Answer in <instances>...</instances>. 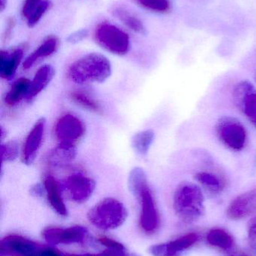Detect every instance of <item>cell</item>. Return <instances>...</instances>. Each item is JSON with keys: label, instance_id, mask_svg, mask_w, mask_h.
<instances>
[{"label": "cell", "instance_id": "obj_33", "mask_svg": "<svg viewBox=\"0 0 256 256\" xmlns=\"http://www.w3.org/2000/svg\"><path fill=\"white\" fill-rule=\"evenodd\" d=\"M97 256H138L135 254H129L126 248L123 249H116V248H107L103 252Z\"/></svg>", "mask_w": 256, "mask_h": 256}, {"label": "cell", "instance_id": "obj_21", "mask_svg": "<svg viewBox=\"0 0 256 256\" xmlns=\"http://www.w3.org/2000/svg\"><path fill=\"white\" fill-rule=\"evenodd\" d=\"M195 180L212 194H221L226 186L222 176L210 171H200L195 174Z\"/></svg>", "mask_w": 256, "mask_h": 256}, {"label": "cell", "instance_id": "obj_35", "mask_svg": "<svg viewBox=\"0 0 256 256\" xmlns=\"http://www.w3.org/2000/svg\"><path fill=\"white\" fill-rule=\"evenodd\" d=\"M97 240L100 244L106 246L107 248H116V249L126 248L120 242H117V240H114V239L110 238L105 237V236L99 237Z\"/></svg>", "mask_w": 256, "mask_h": 256}, {"label": "cell", "instance_id": "obj_28", "mask_svg": "<svg viewBox=\"0 0 256 256\" xmlns=\"http://www.w3.org/2000/svg\"><path fill=\"white\" fill-rule=\"evenodd\" d=\"M51 7L52 2L50 0H44L39 6H38L27 19L29 28H34Z\"/></svg>", "mask_w": 256, "mask_h": 256}, {"label": "cell", "instance_id": "obj_19", "mask_svg": "<svg viewBox=\"0 0 256 256\" xmlns=\"http://www.w3.org/2000/svg\"><path fill=\"white\" fill-rule=\"evenodd\" d=\"M60 46V40L57 36H49L31 54L28 56L23 62V68L28 70L33 67L41 58L51 56L58 50Z\"/></svg>", "mask_w": 256, "mask_h": 256}, {"label": "cell", "instance_id": "obj_23", "mask_svg": "<svg viewBox=\"0 0 256 256\" xmlns=\"http://www.w3.org/2000/svg\"><path fill=\"white\" fill-rule=\"evenodd\" d=\"M155 132L152 129L140 131L132 138V147L137 154L146 156L154 142Z\"/></svg>", "mask_w": 256, "mask_h": 256}, {"label": "cell", "instance_id": "obj_16", "mask_svg": "<svg viewBox=\"0 0 256 256\" xmlns=\"http://www.w3.org/2000/svg\"><path fill=\"white\" fill-rule=\"evenodd\" d=\"M24 48H17L12 50L0 52V78L9 80L13 78L24 58Z\"/></svg>", "mask_w": 256, "mask_h": 256}, {"label": "cell", "instance_id": "obj_25", "mask_svg": "<svg viewBox=\"0 0 256 256\" xmlns=\"http://www.w3.org/2000/svg\"><path fill=\"white\" fill-rule=\"evenodd\" d=\"M71 100L83 109L91 112H101V106L97 100H95L92 96L84 92L75 91L72 92L69 94Z\"/></svg>", "mask_w": 256, "mask_h": 256}, {"label": "cell", "instance_id": "obj_2", "mask_svg": "<svg viewBox=\"0 0 256 256\" xmlns=\"http://www.w3.org/2000/svg\"><path fill=\"white\" fill-rule=\"evenodd\" d=\"M173 206L176 214L184 224L198 220L205 213L204 194L200 186L191 182L180 184L174 191Z\"/></svg>", "mask_w": 256, "mask_h": 256}, {"label": "cell", "instance_id": "obj_34", "mask_svg": "<svg viewBox=\"0 0 256 256\" xmlns=\"http://www.w3.org/2000/svg\"><path fill=\"white\" fill-rule=\"evenodd\" d=\"M248 237L251 246L256 249V216L248 224Z\"/></svg>", "mask_w": 256, "mask_h": 256}, {"label": "cell", "instance_id": "obj_24", "mask_svg": "<svg viewBox=\"0 0 256 256\" xmlns=\"http://www.w3.org/2000/svg\"><path fill=\"white\" fill-rule=\"evenodd\" d=\"M207 240L210 245L222 250H228L232 248L234 239L232 236L222 228H213L209 232Z\"/></svg>", "mask_w": 256, "mask_h": 256}, {"label": "cell", "instance_id": "obj_30", "mask_svg": "<svg viewBox=\"0 0 256 256\" xmlns=\"http://www.w3.org/2000/svg\"><path fill=\"white\" fill-rule=\"evenodd\" d=\"M43 1L44 0H24L21 8V15L23 18L27 19L35 8Z\"/></svg>", "mask_w": 256, "mask_h": 256}, {"label": "cell", "instance_id": "obj_11", "mask_svg": "<svg viewBox=\"0 0 256 256\" xmlns=\"http://www.w3.org/2000/svg\"><path fill=\"white\" fill-rule=\"evenodd\" d=\"M88 231L80 226L63 228L57 227L47 228L42 232L45 240L50 244H70L82 243L87 238Z\"/></svg>", "mask_w": 256, "mask_h": 256}, {"label": "cell", "instance_id": "obj_4", "mask_svg": "<svg viewBox=\"0 0 256 256\" xmlns=\"http://www.w3.org/2000/svg\"><path fill=\"white\" fill-rule=\"evenodd\" d=\"M95 40L111 54L125 56L130 50V38L126 32L111 22H102L96 28Z\"/></svg>", "mask_w": 256, "mask_h": 256}, {"label": "cell", "instance_id": "obj_7", "mask_svg": "<svg viewBox=\"0 0 256 256\" xmlns=\"http://www.w3.org/2000/svg\"><path fill=\"white\" fill-rule=\"evenodd\" d=\"M46 246L22 236L12 234L3 238L0 244L1 256H42Z\"/></svg>", "mask_w": 256, "mask_h": 256}, {"label": "cell", "instance_id": "obj_38", "mask_svg": "<svg viewBox=\"0 0 256 256\" xmlns=\"http://www.w3.org/2000/svg\"><path fill=\"white\" fill-rule=\"evenodd\" d=\"M230 256H249L246 255V254H243V252H237V254H232V255H231Z\"/></svg>", "mask_w": 256, "mask_h": 256}, {"label": "cell", "instance_id": "obj_5", "mask_svg": "<svg viewBox=\"0 0 256 256\" xmlns=\"http://www.w3.org/2000/svg\"><path fill=\"white\" fill-rule=\"evenodd\" d=\"M215 132L219 141L234 152L243 150L247 142L246 128L234 117L221 118L216 123Z\"/></svg>", "mask_w": 256, "mask_h": 256}, {"label": "cell", "instance_id": "obj_27", "mask_svg": "<svg viewBox=\"0 0 256 256\" xmlns=\"http://www.w3.org/2000/svg\"><path fill=\"white\" fill-rule=\"evenodd\" d=\"M0 152L2 164L12 162L15 160L19 155V144L15 140L6 142L1 144Z\"/></svg>", "mask_w": 256, "mask_h": 256}, {"label": "cell", "instance_id": "obj_32", "mask_svg": "<svg viewBox=\"0 0 256 256\" xmlns=\"http://www.w3.org/2000/svg\"><path fill=\"white\" fill-rule=\"evenodd\" d=\"M15 24H16V21L13 16L8 18L7 21H6V28H5L3 34V42L4 43H7L12 38Z\"/></svg>", "mask_w": 256, "mask_h": 256}, {"label": "cell", "instance_id": "obj_13", "mask_svg": "<svg viewBox=\"0 0 256 256\" xmlns=\"http://www.w3.org/2000/svg\"><path fill=\"white\" fill-rule=\"evenodd\" d=\"M255 214L256 188L237 196L226 210L227 216L232 220H240Z\"/></svg>", "mask_w": 256, "mask_h": 256}, {"label": "cell", "instance_id": "obj_6", "mask_svg": "<svg viewBox=\"0 0 256 256\" xmlns=\"http://www.w3.org/2000/svg\"><path fill=\"white\" fill-rule=\"evenodd\" d=\"M134 196L141 206L140 225L144 232L153 234L160 226V215L153 192L148 184L137 191Z\"/></svg>", "mask_w": 256, "mask_h": 256}, {"label": "cell", "instance_id": "obj_36", "mask_svg": "<svg viewBox=\"0 0 256 256\" xmlns=\"http://www.w3.org/2000/svg\"><path fill=\"white\" fill-rule=\"evenodd\" d=\"M30 192L36 196H40L43 195L44 192H45V186L44 185L42 186L41 184H35L30 189Z\"/></svg>", "mask_w": 256, "mask_h": 256}, {"label": "cell", "instance_id": "obj_8", "mask_svg": "<svg viewBox=\"0 0 256 256\" xmlns=\"http://www.w3.org/2000/svg\"><path fill=\"white\" fill-rule=\"evenodd\" d=\"M85 131L84 122L72 114L62 116L54 126V135L59 142L75 144L84 136Z\"/></svg>", "mask_w": 256, "mask_h": 256}, {"label": "cell", "instance_id": "obj_14", "mask_svg": "<svg viewBox=\"0 0 256 256\" xmlns=\"http://www.w3.org/2000/svg\"><path fill=\"white\" fill-rule=\"evenodd\" d=\"M199 238L198 234L189 233L171 242L153 245L150 248L149 252L153 256H180L196 244Z\"/></svg>", "mask_w": 256, "mask_h": 256}, {"label": "cell", "instance_id": "obj_39", "mask_svg": "<svg viewBox=\"0 0 256 256\" xmlns=\"http://www.w3.org/2000/svg\"><path fill=\"white\" fill-rule=\"evenodd\" d=\"M64 256H93V255H82V256H74V255H72V256H66V255H64Z\"/></svg>", "mask_w": 256, "mask_h": 256}, {"label": "cell", "instance_id": "obj_17", "mask_svg": "<svg viewBox=\"0 0 256 256\" xmlns=\"http://www.w3.org/2000/svg\"><path fill=\"white\" fill-rule=\"evenodd\" d=\"M55 74V68L51 64L41 66L30 82V90L26 98L27 102H31L42 92L54 79Z\"/></svg>", "mask_w": 256, "mask_h": 256}, {"label": "cell", "instance_id": "obj_12", "mask_svg": "<svg viewBox=\"0 0 256 256\" xmlns=\"http://www.w3.org/2000/svg\"><path fill=\"white\" fill-rule=\"evenodd\" d=\"M45 126L46 120L44 117L39 118L26 137L21 152V160L25 165H31L36 160L43 142Z\"/></svg>", "mask_w": 256, "mask_h": 256}, {"label": "cell", "instance_id": "obj_20", "mask_svg": "<svg viewBox=\"0 0 256 256\" xmlns=\"http://www.w3.org/2000/svg\"><path fill=\"white\" fill-rule=\"evenodd\" d=\"M31 80L26 78L17 80L4 97L5 104L9 108L18 105L24 98H27Z\"/></svg>", "mask_w": 256, "mask_h": 256}, {"label": "cell", "instance_id": "obj_37", "mask_svg": "<svg viewBox=\"0 0 256 256\" xmlns=\"http://www.w3.org/2000/svg\"><path fill=\"white\" fill-rule=\"evenodd\" d=\"M9 0H0V12H3L7 7Z\"/></svg>", "mask_w": 256, "mask_h": 256}, {"label": "cell", "instance_id": "obj_18", "mask_svg": "<svg viewBox=\"0 0 256 256\" xmlns=\"http://www.w3.org/2000/svg\"><path fill=\"white\" fill-rule=\"evenodd\" d=\"M43 185L45 186L47 200L51 208L60 216H67V208L62 197L60 184L55 178L50 174L47 176L44 180Z\"/></svg>", "mask_w": 256, "mask_h": 256}, {"label": "cell", "instance_id": "obj_10", "mask_svg": "<svg viewBox=\"0 0 256 256\" xmlns=\"http://www.w3.org/2000/svg\"><path fill=\"white\" fill-rule=\"evenodd\" d=\"M233 97L248 121L256 128V90L249 81H241L237 84Z\"/></svg>", "mask_w": 256, "mask_h": 256}, {"label": "cell", "instance_id": "obj_3", "mask_svg": "<svg viewBox=\"0 0 256 256\" xmlns=\"http://www.w3.org/2000/svg\"><path fill=\"white\" fill-rule=\"evenodd\" d=\"M87 218L94 226L100 230H116L124 224L127 210L117 198H106L89 210Z\"/></svg>", "mask_w": 256, "mask_h": 256}, {"label": "cell", "instance_id": "obj_15", "mask_svg": "<svg viewBox=\"0 0 256 256\" xmlns=\"http://www.w3.org/2000/svg\"><path fill=\"white\" fill-rule=\"evenodd\" d=\"M77 154L78 149L74 143L59 142L48 154L47 162L50 166L61 168L72 164Z\"/></svg>", "mask_w": 256, "mask_h": 256}, {"label": "cell", "instance_id": "obj_9", "mask_svg": "<svg viewBox=\"0 0 256 256\" xmlns=\"http://www.w3.org/2000/svg\"><path fill=\"white\" fill-rule=\"evenodd\" d=\"M63 186L72 201L81 204L91 198L96 184L92 178L76 173L68 176L63 182Z\"/></svg>", "mask_w": 256, "mask_h": 256}, {"label": "cell", "instance_id": "obj_1", "mask_svg": "<svg viewBox=\"0 0 256 256\" xmlns=\"http://www.w3.org/2000/svg\"><path fill=\"white\" fill-rule=\"evenodd\" d=\"M112 74L111 62L105 56L91 52L83 56L69 66L67 76L78 85L105 82Z\"/></svg>", "mask_w": 256, "mask_h": 256}, {"label": "cell", "instance_id": "obj_31", "mask_svg": "<svg viewBox=\"0 0 256 256\" xmlns=\"http://www.w3.org/2000/svg\"><path fill=\"white\" fill-rule=\"evenodd\" d=\"M89 36V31L87 28H81V30H77L74 32L72 34L68 36L66 40L68 43L71 44H76L80 43V42L84 40V39L87 38Z\"/></svg>", "mask_w": 256, "mask_h": 256}, {"label": "cell", "instance_id": "obj_29", "mask_svg": "<svg viewBox=\"0 0 256 256\" xmlns=\"http://www.w3.org/2000/svg\"><path fill=\"white\" fill-rule=\"evenodd\" d=\"M138 4L144 8L157 13H168L171 4L168 0H136Z\"/></svg>", "mask_w": 256, "mask_h": 256}, {"label": "cell", "instance_id": "obj_22", "mask_svg": "<svg viewBox=\"0 0 256 256\" xmlns=\"http://www.w3.org/2000/svg\"><path fill=\"white\" fill-rule=\"evenodd\" d=\"M113 14L134 32L140 34H147V30L142 21L126 9L121 7L116 8L113 10Z\"/></svg>", "mask_w": 256, "mask_h": 256}, {"label": "cell", "instance_id": "obj_26", "mask_svg": "<svg viewBox=\"0 0 256 256\" xmlns=\"http://www.w3.org/2000/svg\"><path fill=\"white\" fill-rule=\"evenodd\" d=\"M147 178L145 171L141 167H135L131 170L129 173V179H128V186L132 195L137 191L147 184Z\"/></svg>", "mask_w": 256, "mask_h": 256}]
</instances>
